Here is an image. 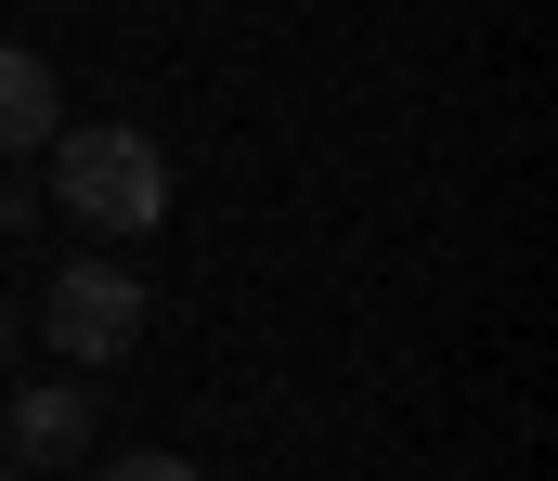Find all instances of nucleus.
I'll return each mask as SVG.
<instances>
[{"label": "nucleus", "instance_id": "nucleus-1", "mask_svg": "<svg viewBox=\"0 0 558 481\" xmlns=\"http://www.w3.org/2000/svg\"><path fill=\"white\" fill-rule=\"evenodd\" d=\"M39 169H52V195H65L92 235H156V221H169V157H156L143 131H52Z\"/></svg>", "mask_w": 558, "mask_h": 481}, {"label": "nucleus", "instance_id": "nucleus-2", "mask_svg": "<svg viewBox=\"0 0 558 481\" xmlns=\"http://www.w3.org/2000/svg\"><path fill=\"white\" fill-rule=\"evenodd\" d=\"M39 338H52L65 364H118V351L143 338V274L131 261H65L52 300H39Z\"/></svg>", "mask_w": 558, "mask_h": 481}, {"label": "nucleus", "instance_id": "nucleus-3", "mask_svg": "<svg viewBox=\"0 0 558 481\" xmlns=\"http://www.w3.org/2000/svg\"><path fill=\"white\" fill-rule=\"evenodd\" d=\"M78 443H92V390H65V377L13 390V469H65Z\"/></svg>", "mask_w": 558, "mask_h": 481}, {"label": "nucleus", "instance_id": "nucleus-4", "mask_svg": "<svg viewBox=\"0 0 558 481\" xmlns=\"http://www.w3.org/2000/svg\"><path fill=\"white\" fill-rule=\"evenodd\" d=\"M52 131H65V92H52V65L0 39V157H39Z\"/></svg>", "mask_w": 558, "mask_h": 481}, {"label": "nucleus", "instance_id": "nucleus-5", "mask_svg": "<svg viewBox=\"0 0 558 481\" xmlns=\"http://www.w3.org/2000/svg\"><path fill=\"white\" fill-rule=\"evenodd\" d=\"M105 481H208L195 456H105Z\"/></svg>", "mask_w": 558, "mask_h": 481}, {"label": "nucleus", "instance_id": "nucleus-6", "mask_svg": "<svg viewBox=\"0 0 558 481\" xmlns=\"http://www.w3.org/2000/svg\"><path fill=\"white\" fill-rule=\"evenodd\" d=\"M0 481H39V469H0Z\"/></svg>", "mask_w": 558, "mask_h": 481}]
</instances>
